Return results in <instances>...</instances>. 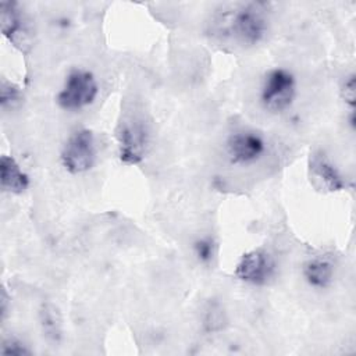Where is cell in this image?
<instances>
[{"mask_svg": "<svg viewBox=\"0 0 356 356\" xmlns=\"http://www.w3.org/2000/svg\"><path fill=\"white\" fill-rule=\"evenodd\" d=\"M99 90L97 78L90 70L74 67L67 72L56 103L67 113H79L96 102Z\"/></svg>", "mask_w": 356, "mask_h": 356, "instance_id": "obj_3", "label": "cell"}, {"mask_svg": "<svg viewBox=\"0 0 356 356\" xmlns=\"http://www.w3.org/2000/svg\"><path fill=\"white\" fill-rule=\"evenodd\" d=\"M118 159L125 165H138L143 161L150 146V134L142 121L121 122L117 129Z\"/></svg>", "mask_w": 356, "mask_h": 356, "instance_id": "obj_7", "label": "cell"}, {"mask_svg": "<svg viewBox=\"0 0 356 356\" xmlns=\"http://www.w3.org/2000/svg\"><path fill=\"white\" fill-rule=\"evenodd\" d=\"M309 177L312 184L324 192H341L346 188V179L332 160L323 152L314 150L307 161Z\"/></svg>", "mask_w": 356, "mask_h": 356, "instance_id": "obj_8", "label": "cell"}, {"mask_svg": "<svg viewBox=\"0 0 356 356\" xmlns=\"http://www.w3.org/2000/svg\"><path fill=\"white\" fill-rule=\"evenodd\" d=\"M7 303H8V296H7L6 291L3 289V292H1V298H0V314H1V320H4V318H6V316H7V310H8Z\"/></svg>", "mask_w": 356, "mask_h": 356, "instance_id": "obj_18", "label": "cell"}, {"mask_svg": "<svg viewBox=\"0 0 356 356\" xmlns=\"http://www.w3.org/2000/svg\"><path fill=\"white\" fill-rule=\"evenodd\" d=\"M225 323L224 313L218 305H210L206 310L204 325L209 331H220Z\"/></svg>", "mask_w": 356, "mask_h": 356, "instance_id": "obj_17", "label": "cell"}, {"mask_svg": "<svg viewBox=\"0 0 356 356\" xmlns=\"http://www.w3.org/2000/svg\"><path fill=\"white\" fill-rule=\"evenodd\" d=\"M298 97V78L286 67H271L264 71L257 99L261 108L268 114H282L289 110Z\"/></svg>", "mask_w": 356, "mask_h": 356, "instance_id": "obj_2", "label": "cell"}, {"mask_svg": "<svg viewBox=\"0 0 356 356\" xmlns=\"http://www.w3.org/2000/svg\"><path fill=\"white\" fill-rule=\"evenodd\" d=\"M303 281L314 291L328 289L335 280L337 267L332 259L328 256H312L302 263L300 267Z\"/></svg>", "mask_w": 356, "mask_h": 356, "instance_id": "obj_9", "label": "cell"}, {"mask_svg": "<svg viewBox=\"0 0 356 356\" xmlns=\"http://www.w3.org/2000/svg\"><path fill=\"white\" fill-rule=\"evenodd\" d=\"M268 150L264 135L252 128L231 131L224 142V153L231 165L250 167L260 163Z\"/></svg>", "mask_w": 356, "mask_h": 356, "instance_id": "obj_5", "label": "cell"}, {"mask_svg": "<svg viewBox=\"0 0 356 356\" xmlns=\"http://www.w3.org/2000/svg\"><path fill=\"white\" fill-rule=\"evenodd\" d=\"M277 274L274 256L264 248L245 252L234 267V277L250 286H266Z\"/></svg>", "mask_w": 356, "mask_h": 356, "instance_id": "obj_6", "label": "cell"}, {"mask_svg": "<svg viewBox=\"0 0 356 356\" xmlns=\"http://www.w3.org/2000/svg\"><path fill=\"white\" fill-rule=\"evenodd\" d=\"M0 31L1 35L14 44L25 35L24 18L18 3L7 0L0 1Z\"/></svg>", "mask_w": 356, "mask_h": 356, "instance_id": "obj_11", "label": "cell"}, {"mask_svg": "<svg viewBox=\"0 0 356 356\" xmlns=\"http://www.w3.org/2000/svg\"><path fill=\"white\" fill-rule=\"evenodd\" d=\"M192 254L200 266H211L217 254V242L210 235H202L193 239L191 245Z\"/></svg>", "mask_w": 356, "mask_h": 356, "instance_id": "obj_13", "label": "cell"}, {"mask_svg": "<svg viewBox=\"0 0 356 356\" xmlns=\"http://www.w3.org/2000/svg\"><path fill=\"white\" fill-rule=\"evenodd\" d=\"M0 353L3 356H26L32 355V349L18 337H7L3 339L0 346Z\"/></svg>", "mask_w": 356, "mask_h": 356, "instance_id": "obj_15", "label": "cell"}, {"mask_svg": "<svg viewBox=\"0 0 356 356\" xmlns=\"http://www.w3.org/2000/svg\"><path fill=\"white\" fill-rule=\"evenodd\" d=\"M97 142L92 129L76 128L65 138L60 150V164L70 175L89 172L97 161Z\"/></svg>", "mask_w": 356, "mask_h": 356, "instance_id": "obj_4", "label": "cell"}, {"mask_svg": "<svg viewBox=\"0 0 356 356\" xmlns=\"http://www.w3.org/2000/svg\"><path fill=\"white\" fill-rule=\"evenodd\" d=\"M39 325L43 337L53 342L58 343L63 339V318L58 309L53 303H42L39 309Z\"/></svg>", "mask_w": 356, "mask_h": 356, "instance_id": "obj_12", "label": "cell"}, {"mask_svg": "<svg viewBox=\"0 0 356 356\" xmlns=\"http://www.w3.org/2000/svg\"><path fill=\"white\" fill-rule=\"evenodd\" d=\"M341 96L345 104L349 107L350 113H353L356 103V76L353 72L348 74L341 83Z\"/></svg>", "mask_w": 356, "mask_h": 356, "instance_id": "obj_16", "label": "cell"}, {"mask_svg": "<svg viewBox=\"0 0 356 356\" xmlns=\"http://www.w3.org/2000/svg\"><path fill=\"white\" fill-rule=\"evenodd\" d=\"M225 15L224 31L241 46L260 44L270 29L268 4L263 1H245L235 4Z\"/></svg>", "mask_w": 356, "mask_h": 356, "instance_id": "obj_1", "label": "cell"}, {"mask_svg": "<svg viewBox=\"0 0 356 356\" xmlns=\"http://www.w3.org/2000/svg\"><path fill=\"white\" fill-rule=\"evenodd\" d=\"M31 185L29 175L10 154L0 157V188L10 195H22Z\"/></svg>", "mask_w": 356, "mask_h": 356, "instance_id": "obj_10", "label": "cell"}, {"mask_svg": "<svg viewBox=\"0 0 356 356\" xmlns=\"http://www.w3.org/2000/svg\"><path fill=\"white\" fill-rule=\"evenodd\" d=\"M21 97H22L21 90L15 83L8 82L7 79L1 81V85H0V107H1L3 111L15 108L21 103Z\"/></svg>", "mask_w": 356, "mask_h": 356, "instance_id": "obj_14", "label": "cell"}]
</instances>
